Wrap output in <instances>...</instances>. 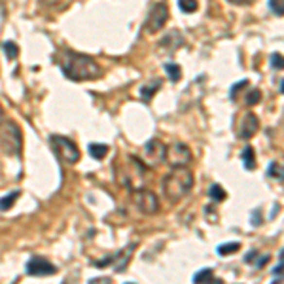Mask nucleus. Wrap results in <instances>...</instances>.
<instances>
[{"label":"nucleus","mask_w":284,"mask_h":284,"mask_svg":"<svg viewBox=\"0 0 284 284\" xmlns=\"http://www.w3.org/2000/svg\"><path fill=\"white\" fill-rule=\"evenodd\" d=\"M61 69L65 72L67 78L74 82H88V80H97L103 69L101 65L86 53H76L71 50L61 52Z\"/></svg>","instance_id":"1"},{"label":"nucleus","mask_w":284,"mask_h":284,"mask_svg":"<svg viewBox=\"0 0 284 284\" xmlns=\"http://www.w3.org/2000/svg\"><path fill=\"white\" fill-rule=\"evenodd\" d=\"M161 188H163V195L167 197L169 201H180L182 197H186L192 188H194V173L186 167H180V169H173L169 175H165L163 182H161Z\"/></svg>","instance_id":"2"},{"label":"nucleus","mask_w":284,"mask_h":284,"mask_svg":"<svg viewBox=\"0 0 284 284\" xmlns=\"http://www.w3.org/2000/svg\"><path fill=\"white\" fill-rule=\"evenodd\" d=\"M21 144H23V135L16 122H4L0 125V146L4 148L6 154L18 156L21 152Z\"/></svg>","instance_id":"3"},{"label":"nucleus","mask_w":284,"mask_h":284,"mask_svg":"<svg viewBox=\"0 0 284 284\" xmlns=\"http://www.w3.org/2000/svg\"><path fill=\"white\" fill-rule=\"evenodd\" d=\"M52 148L57 154V158L61 161H65V163H69V165H72V163H76V161L80 160V148L71 139H67V137L53 135L52 137Z\"/></svg>","instance_id":"4"},{"label":"nucleus","mask_w":284,"mask_h":284,"mask_svg":"<svg viewBox=\"0 0 284 284\" xmlns=\"http://www.w3.org/2000/svg\"><path fill=\"white\" fill-rule=\"evenodd\" d=\"M165 161L173 169L188 167L190 161H192V150L186 144H182V142H175V144L167 146V150H165Z\"/></svg>","instance_id":"5"},{"label":"nucleus","mask_w":284,"mask_h":284,"mask_svg":"<svg viewBox=\"0 0 284 284\" xmlns=\"http://www.w3.org/2000/svg\"><path fill=\"white\" fill-rule=\"evenodd\" d=\"M133 203L135 207L146 216H152L160 211V199L156 194L148 192V190H135L133 192Z\"/></svg>","instance_id":"6"},{"label":"nucleus","mask_w":284,"mask_h":284,"mask_svg":"<svg viewBox=\"0 0 284 284\" xmlns=\"http://www.w3.org/2000/svg\"><path fill=\"white\" fill-rule=\"evenodd\" d=\"M165 150H167V146L163 142L158 141V139H152V141H148L144 144L141 158L148 167H156V165H160L161 161H165Z\"/></svg>","instance_id":"7"},{"label":"nucleus","mask_w":284,"mask_h":284,"mask_svg":"<svg viewBox=\"0 0 284 284\" xmlns=\"http://www.w3.org/2000/svg\"><path fill=\"white\" fill-rule=\"evenodd\" d=\"M167 21H169V8L163 2H160L150 10L144 29H146V33H158L165 27Z\"/></svg>","instance_id":"8"},{"label":"nucleus","mask_w":284,"mask_h":284,"mask_svg":"<svg viewBox=\"0 0 284 284\" xmlns=\"http://www.w3.org/2000/svg\"><path fill=\"white\" fill-rule=\"evenodd\" d=\"M55 266H52L48 260L44 258H33L29 264H27V273L31 277H50V275H55Z\"/></svg>","instance_id":"9"},{"label":"nucleus","mask_w":284,"mask_h":284,"mask_svg":"<svg viewBox=\"0 0 284 284\" xmlns=\"http://www.w3.org/2000/svg\"><path fill=\"white\" fill-rule=\"evenodd\" d=\"M258 129H260V120H258V116L252 114V112H247V114L243 116V120H241V125H239V137H241L243 141H248L250 137H254V135L258 133Z\"/></svg>","instance_id":"10"},{"label":"nucleus","mask_w":284,"mask_h":284,"mask_svg":"<svg viewBox=\"0 0 284 284\" xmlns=\"http://www.w3.org/2000/svg\"><path fill=\"white\" fill-rule=\"evenodd\" d=\"M89 152H91V156H93L95 160H105L108 154V146L106 144L95 142V144H89Z\"/></svg>","instance_id":"11"},{"label":"nucleus","mask_w":284,"mask_h":284,"mask_svg":"<svg viewBox=\"0 0 284 284\" xmlns=\"http://www.w3.org/2000/svg\"><path fill=\"white\" fill-rule=\"evenodd\" d=\"M160 88H161V82H152L150 86H142V88L139 89L142 101H150V99L154 97V93H156V91H158Z\"/></svg>","instance_id":"12"},{"label":"nucleus","mask_w":284,"mask_h":284,"mask_svg":"<svg viewBox=\"0 0 284 284\" xmlns=\"http://www.w3.org/2000/svg\"><path fill=\"white\" fill-rule=\"evenodd\" d=\"M243 163H245V167L248 169V171H254L256 169V158H254V150L247 146L245 150H243Z\"/></svg>","instance_id":"13"},{"label":"nucleus","mask_w":284,"mask_h":284,"mask_svg":"<svg viewBox=\"0 0 284 284\" xmlns=\"http://www.w3.org/2000/svg\"><path fill=\"white\" fill-rule=\"evenodd\" d=\"M18 197H19V192H12V194H8L6 197H2L0 199V211H10L14 207V203H16Z\"/></svg>","instance_id":"14"},{"label":"nucleus","mask_w":284,"mask_h":284,"mask_svg":"<svg viewBox=\"0 0 284 284\" xmlns=\"http://www.w3.org/2000/svg\"><path fill=\"white\" fill-rule=\"evenodd\" d=\"M194 283L195 284L213 283V271H211V269H203V271H199L195 277H194Z\"/></svg>","instance_id":"15"},{"label":"nucleus","mask_w":284,"mask_h":284,"mask_svg":"<svg viewBox=\"0 0 284 284\" xmlns=\"http://www.w3.org/2000/svg\"><path fill=\"white\" fill-rule=\"evenodd\" d=\"M165 71H167V74L171 76L173 82H178L180 76H182V71H180V67H178L177 63H167V65H165Z\"/></svg>","instance_id":"16"},{"label":"nucleus","mask_w":284,"mask_h":284,"mask_svg":"<svg viewBox=\"0 0 284 284\" xmlns=\"http://www.w3.org/2000/svg\"><path fill=\"white\" fill-rule=\"evenodd\" d=\"M209 195H211V199H214V201H224L228 194L224 192V188H222L220 184H214L213 188L209 190Z\"/></svg>","instance_id":"17"},{"label":"nucleus","mask_w":284,"mask_h":284,"mask_svg":"<svg viewBox=\"0 0 284 284\" xmlns=\"http://www.w3.org/2000/svg\"><path fill=\"white\" fill-rule=\"evenodd\" d=\"M267 173H269V177L271 178L283 182V167H281V163H275V161H273V163L269 165V171H267Z\"/></svg>","instance_id":"18"},{"label":"nucleus","mask_w":284,"mask_h":284,"mask_svg":"<svg viewBox=\"0 0 284 284\" xmlns=\"http://www.w3.org/2000/svg\"><path fill=\"white\" fill-rule=\"evenodd\" d=\"M178 6H180V10L186 12V14H192V12H195L197 8H199V4H197L195 0H180Z\"/></svg>","instance_id":"19"},{"label":"nucleus","mask_w":284,"mask_h":284,"mask_svg":"<svg viewBox=\"0 0 284 284\" xmlns=\"http://www.w3.org/2000/svg\"><path fill=\"white\" fill-rule=\"evenodd\" d=\"M239 248H241V245H239V243H228V245L218 247V254H220V256H228V254L237 252Z\"/></svg>","instance_id":"20"},{"label":"nucleus","mask_w":284,"mask_h":284,"mask_svg":"<svg viewBox=\"0 0 284 284\" xmlns=\"http://www.w3.org/2000/svg\"><path fill=\"white\" fill-rule=\"evenodd\" d=\"M2 48H4V52H6V55H8L10 59H16V57H18L19 50H18V46H16L14 42H6Z\"/></svg>","instance_id":"21"},{"label":"nucleus","mask_w":284,"mask_h":284,"mask_svg":"<svg viewBox=\"0 0 284 284\" xmlns=\"http://www.w3.org/2000/svg\"><path fill=\"white\" fill-rule=\"evenodd\" d=\"M260 99H262V93H260V89H252L248 95H247V105H256V103H260Z\"/></svg>","instance_id":"22"},{"label":"nucleus","mask_w":284,"mask_h":284,"mask_svg":"<svg viewBox=\"0 0 284 284\" xmlns=\"http://www.w3.org/2000/svg\"><path fill=\"white\" fill-rule=\"evenodd\" d=\"M271 65H273V69H283V55L281 53H273V57H271Z\"/></svg>","instance_id":"23"},{"label":"nucleus","mask_w":284,"mask_h":284,"mask_svg":"<svg viewBox=\"0 0 284 284\" xmlns=\"http://www.w3.org/2000/svg\"><path fill=\"white\" fill-rule=\"evenodd\" d=\"M269 6H271L273 12H277L279 16H283V2H281V0H277V2H269Z\"/></svg>","instance_id":"24"},{"label":"nucleus","mask_w":284,"mask_h":284,"mask_svg":"<svg viewBox=\"0 0 284 284\" xmlns=\"http://www.w3.org/2000/svg\"><path fill=\"white\" fill-rule=\"evenodd\" d=\"M247 86H248V82H247V80H243V82H239V84H235V86L231 88V97H235L239 89H241V88H247Z\"/></svg>","instance_id":"25"},{"label":"nucleus","mask_w":284,"mask_h":284,"mask_svg":"<svg viewBox=\"0 0 284 284\" xmlns=\"http://www.w3.org/2000/svg\"><path fill=\"white\" fill-rule=\"evenodd\" d=\"M89 284H110V279H95V281H91Z\"/></svg>","instance_id":"26"},{"label":"nucleus","mask_w":284,"mask_h":284,"mask_svg":"<svg viewBox=\"0 0 284 284\" xmlns=\"http://www.w3.org/2000/svg\"><path fill=\"white\" fill-rule=\"evenodd\" d=\"M267 260H269V256H264V258H260V262H258V267H264V266H266Z\"/></svg>","instance_id":"27"},{"label":"nucleus","mask_w":284,"mask_h":284,"mask_svg":"<svg viewBox=\"0 0 284 284\" xmlns=\"http://www.w3.org/2000/svg\"><path fill=\"white\" fill-rule=\"evenodd\" d=\"M4 124V108H2V105H0V125Z\"/></svg>","instance_id":"28"}]
</instances>
